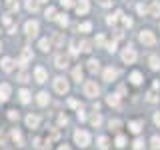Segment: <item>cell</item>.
Listing matches in <instances>:
<instances>
[{"instance_id":"obj_1","label":"cell","mask_w":160,"mask_h":150,"mask_svg":"<svg viewBox=\"0 0 160 150\" xmlns=\"http://www.w3.org/2000/svg\"><path fill=\"white\" fill-rule=\"evenodd\" d=\"M74 142H76L80 148H86L90 144V134L86 130H76V132H74Z\"/></svg>"},{"instance_id":"obj_2","label":"cell","mask_w":160,"mask_h":150,"mask_svg":"<svg viewBox=\"0 0 160 150\" xmlns=\"http://www.w3.org/2000/svg\"><path fill=\"white\" fill-rule=\"evenodd\" d=\"M98 92H100V88H98V84L94 82V80H86V82H84V94H86L88 98L98 96Z\"/></svg>"},{"instance_id":"obj_3","label":"cell","mask_w":160,"mask_h":150,"mask_svg":"<svg viewBox=\"0 0 160 150\" xmlns=\"http://www.w3.org/2000/svg\"><path fill=\"white\" fill-rule=\"evenodd\" d=\"M138 38L144 46H154V44H156V36H154V32H150V30H142Z\"/></svg>"},{"instance_id":"obj_4","label":"cell","mask_w":160,"mask_h":150,"mask_svg":"<svg viewBox=\"0 0 160 150\" xmlns=\"http://www.w3.org/2000/svg\"><path fill=\"white\" fill-rule=\"evenodd\" d=\"M136 58H138V54H136V50H134V48L128 46V48L122 50V60L126 64H134V62H136Z\"/></svg>"},{"instance_id":"obj_5","label":"cell","mask_w":160,"mask_h":150,"mask_svg":"<svg viewBox=\"0 0 160 150\" xmlns=\"http://www.w3.org/2000/svg\"><path fill=\"white\" fill-rule=\"evenodd\" d=\"M68 88H70V84H68L62 76L54 78V90H56L58 94H66V92H68Z\"/></svg>"},{"instance_id":"obj_6","label":"cell","mask_w":160,"mask_h":150,"mask_svg":"<svg viewBox=\"0 0 160 150\" xmlns=\"http://www.w3.org/2000/svg\"><path fill=\"white\" fill-rule=\"evenodd\" d=\"M30 60H32V50L26 46V48H22V56H20V60H18V66L24 68V66L30 62Z\"/></svg>"},{"instance_id":"obj_7","label":"cell","mask_w":160,"mask_h":150,"mask_svg":"<svg viewBox=\"0 0 160 150\" xmlns=\"http://www.w3.org/2000/svg\"><path fill=\"white\" fill-rule=\"evenodd\" d=\"M24 30H26V34L30 38H34L38 34V22H34V20H28L26 24H24Z\"/></svg>"},{"instance_id":"obj_8","label":"cell","mask_w":160,"mask_h":150,"mask_svg":"<svg viewBox=\"0 0 160 150\" xmlns=\"http://www.w3.org/2000/svg\"><path fill=\"white\" fill-rule=\"evenodd\" d=\"M88 10H90L88 0H78V2H76V12H78V16H82V14H88Z\"/></svg>"},{"instance_id":"obj_9","label":"cell","mask_w":160,"mask_h":150,"mask_svg":"<svg viewBox=\"0 0 160 150\" xmlns=\"http://www.w3.org/2000/svg\"><path fill=\"white\" fill-rule=\"evenodd\" d=\"M10 92H12L10 84H0V102H6L10 98Z\"/></svg>"},{"instance_id":"obj_10","label":"cell","mask_w":160,"mask_h":150,"mask_svg":"<svg viewBox=\"0 0 160 150\" xmlns=\"http://www.w3.org/2000/svg\"><path fill=\"white\" fill-rule=\"evenodd\" d=\"M34 78H36V82H46V78H48L46 70H44L42 66H36L34 68Z\"/></svg>"},{"instance_id":"obj_11","label":"cell","mask_w":160,"mask_h":150,"mask_svg":"<svg viewBox=\"0 0 160 150\" xmlns=\"http://www.w3.org/2000/svg\"><path fill=\"white\" fill-rule=\"evenodd\" d=\"M10 136H12V140L16 142V146H24V138H22V132H20L18 128H14L12 132H10Z\"/></svg>"},{"instance_id":"obj_12","label":"cell","mask_w":160,"mask_h":150,"mask_svg":"<svg viewBox=\"0 0 160 150\" xmlns=\"http://www.w3.org/2000/svg\"><path fill=\"white\" fill-rule=\"evenodd\" d=\"M38 124H40V118L36 114H28L26 116V126L28 128H38Z\"/></svg>"},{"instance_id":"obj_13","label":"cell","mask_w":160,"mask_h":150,"mask_svg":"<svg viewBox=\"0 0 160 150\" xmlns=\"http://www.w3.org/2000/svg\"><path fill=\"white\" fill-rule=\"evenodd\" d=\"M142 126H144L142 120H134V122H130V124H128V128H130V132H132V134H138L140 130H142Z\"/></svg>"},{"instance_id":"obj_14","label":"cell","mask_w":160,"mask_h":150,"mask_svg":"<svg viewBox=\"0 0 160 150\" xmlns=\"http://www.w3.org/2000/svg\"><path fill=\"white\" fill-rule=\"evenodd\" d=\"M116 76H118V70H114V68H106V70H104V80H106V82H112Z\"/></svg>"},{"instance_id":"obj_15","label":"cell","mask_w":160,"mask_h":150,"mask_svg":"<svg viewBox=\"0 0 160 150\" xmlns=\"http://www.w3.org/2000/svg\"><path fill=\"white\" fill-rule=\"evenodd\" d=\"M54 62H56V68H66L68 66V58L64 56V54H58V56L54 58Z\"/></svg>"},{"instance_id":"obj_16","label":"cell","mask_w":160,"mask_h":150,"mask_svg":"<svg viewBox=\"0 0 160 150\" xmlns=\"http://www.w3.org/2000/svg\"><path fill=\"white\" fill-rule=\"evenodd\" d=\"M2 70L4 72H12V68H14V60L12 58H2Z\"/></svg>"},{"instance_id":"obj_17","label":"cell","mask_w":160,"mask_h":150,"mask_svg":"<svg viewBox=\"0 0 160 150\" xmlns=\"http://www.w3.org/2000/svg\"><path fill=\"white\" fill-rule=\"evenodd\" d=\"M88 70H90L92 74H96L98 70H100V62H98V60H94V58H90V60H88Z\"/></svg>"},{"instance_id":"obj_18","label":"cell","mask_w":160,"mask_h":150,"mask_svg":"<svg viewBox=\"0 0 160 150\" xmlns=\"http://www.w3.org/2000/svg\"><path fill=\"white\" fill-rule=\"evenodd\" d=\"M106 102L110 104V106H114V108H118V106H120V100H118V96H116V94H108Z\"/></svg>"},{"instance_id":"obj_19","label":"cell","mask_w":160,"mask_h":150,"mask_svg":"<svg viewBox=\"0 0 160 150\" xmlns=\"http://www.w3.org/2000/svg\"><path fill=\"white\" fill-rule=\"evenodd\" d=\"M148 62H150V68L152 70H160V58L158 56H150Z\"/></svg>"},{"instance_id":"obj_20","label":"cell","mask_w":160,"mask_h":150,"mask_svg":"<svg viewBox=\"0 0 160 150\" xmlns=\"http://www.w3.org/2000/svg\"><path fill=\"white\" fill-rule=\"evenodd\" d=\"M130 82H132L134 86H138V84L142 82V74H140V72H132V74H130Z\"/></svg>"},{"instance_id":"obj_21","label":"cell","mask_w":160,"mask_h":150,"mask_svg":"<svg viewBox=\"0 0 160 150\" xmlns=\"http://www.w3.org/2000/svg\"><path fill=\"white\" fill-rule=\"evenodd\" d=\"M18 96H20V102H22V104H28L30 102V92H28V90H20Z\"/></svg>"},{"instance_id":"obj_22","label":"cell","mask_w":160,"mask_h":150,"mask_svg":"<svg viewBox=\"0 0 160 150\" xmlns=\"http://www.w3.org/2000/svg\"><path fill=\"white\" fill-rule=\"evenodd\" d=\"M36 102L40 104V106H46V104H48V94L46 92H40L38 98H36Z\"/></svg>"},{"instance_id":"obj_23","label":"cell","mask_w":160,"mask_h":150,"mask_svg":"<svg viewBox=\"0 0 160 150\" xmlns=\"http://www.w3.org/2000/svg\"><path fill=\"white\" fill-rule=\"evenodd\" d=\"M120 16H122V10H116V12H114V16H108V18H106V22L112 26V24H116V20H118Z\"/></svg>"},{"instance_id":"obj_24","label":"cell","mask_w":160,"mask_h":150,"mask_svg":"<svg viewBox=\"0 0 160 150\" xmlns=\"http://www.w3.org/2000/svg\"><path fill=\"white\" fill-rule=\"evenodd\" d=\"M150 16H160V2H152V6H150Z\"/></svg>"},{"instance_id":"obj_25","label":"cell","mask_w":160,"mask_h":150,"mask_svg":"<svg viewBox=\"0 0 160 150\" xmlns=\"http://www.w3.org/2000/svg\"><path fill=\"white\" fill-rule=\"evenodd\" d=\"M38 46H40V50H42V52H48V50H50V40L42 38V40L38 42Z\"/></svg>"},{"instance_id":"obj_26","label":"cell","mask_w":160,"mask_h":150,"mask_svg":"<svg viewBox=\"0 0 160 150\" xmlns=\"http://www.w3.org/2000/svg\"><path fill=\"white\" fill-rule=\"evenodd\" d=\"M56 20H58L60 26H68V16L66 14H56Z\"/></svg>"},{"instance_id":"obj_27","label":"cell","mask_w":160,"mask_h":150,"mask_svg":"<svg viewBox=\"0 0 160 150\" xmlns=\"http://www.w3.org/2000/svg\"><path fill=\"white\" fill-rule=\"evenodd\" d=\"M26 8L30 10V12H36V10H38V2H36V0H26Z\"/></svg>"},{"instance_id":"obj_28","label":"cell","mask_w":160,"mask_h":150,"mask_svg":"<svg viewBox=\"0 0 160 150\" xmlns=\"http://www.w3.org/2000/svg\"><path fill=\"white\" fill-rule=\"evenodd\" d=\"M90 122H92V126H94V128H98L100 124H102V116H100V114H94V116L90 118Z\"/></svg>"},{"instance_id":"obj_29","label":"cell","mask_w":160,"mask_h":150,"mask_svg":"<svg viewBox=\"0 0 160 150\" xmlns=\"http://www.w3.org/2000/svg\"><path fill=\"white\" fill-rule=\"evenodd\" d=\"M98 148H100V150H106V148H108V138H106V136H100V138H98Z\"/></svg>"},{"instance_id":"obj_30","label":"cell","mask_w":160,"mask_h":150,"mask_svg":"<svg viewBox=\"0 0 160 150\" xmlns=\"http://www.w3.org/2000/svg\"><path fill=\"white\" fill-rule=\"evenodd\" d=\"M150 146H152V150H160V136H152Z\"/></svg>"},{"instance_id":"obj_31","label":"cell","mask_w":160,"mask_h":150,"mask_svg":"<svg viewBox=\"0 0 160 150\" xmlns=\"http://www.w3.org/2000/svg\"><path fill=\"white\" fill-rule=\"evenodd\" d=\"M72 76H74V80H76V82H80V80H82V68H74V72H72Z\"/></svg>"},{"instance_id":"obj_32","label":"cell","mask_w":160,"mask_h":150,"mask_svg":"<svg viewBox=\"0 0 160 150\" xmlns=\"http://www.w3.org/2000/svg\"><path fill=\"white\" fill-rule=\"evenodd\" d=\"M92 30V22H82L80 24V32H90Z\"/></svg>"},{"instance_id":"obj_33","label":"cell","mask_w":160,"mask_h":150,"mask_svg":"<svg viewBox=\"0 0 160 150\" xmlns=\"http://www.w3.org/2000/svg\"><path fill=\"white\" fill-rule=\"evenodd\" d=\"M44 14H46V18H50V20H52V18H56V10H54L52 6H48V8H46V12H44Z\"/></svg>"},{"instance_id":"obj_34","label":"cell","mask_w":160,"mask_h":150,"mask_svg":"<svg viewBox=\"0 0 160 150\" xmlns=\"http://www.w3.org/2000/svg\"><path fill=\"white\" fill-rule=\"evenodd\" d=\"M142 148H144V140L136 138V140H134V150H142Z\"/></svg>"},{"instance_id":"obj_35","label":"cell","mask_w":160,"mask_h":150,"mask_svg":"<svg viewBox=\"0 0 160 150\" xmlns=\"http://www.w3.org/2000/svg\"><path fill=\"white\" fill-rule=\"evenodd\" d=\"M52 40H54V44H58V46L64 42V38H62V34H60V32H56V34H54V36H52Z\"/></svg>"},{"instance_id":"obj_36","label":"cell","mask_w":160,"mask_h":150,"mask_svg":"<svg viewBox=\"0 0 160 150\" xmlns=\"http://www.w3.org/2000/svg\"><path fill=\"white\" fill-rule=\"evenodd\" d=\"M116 146L118 148H124V146H126V138H124V136H118L116 138Z\"/></svg>"},{"instance_id":"obj_37","label":"cell","mask_w":160,"mask_h":150,"mask_svg":"<svg viewBox=\"0 0 160 150\" xmlns=\"http://www.w3.org/2000/svg\"><path fill=\"white\" fill-rule=\"evenodd\" d=\"M8 118L10 120H18V112L16 110H8Z\"/></svg>"},{"instance_id":"obj_38","label":"cell","mask_w":160,"mask_h":150,"mask_svg":"<svg viewBox=\"0 0 160 150\" xmlns=\"http://www.w3.org/2000/svg\"><path fill=\"white\" fill-rule=\"evenodd\" d=\"M80 46H82V52H90V50H92V48H90V42H86V40H84Z\"/></svg>"},{"instance_id":"obj_39","label":"cell","mask_w":160,"mask_h":150,"mask_svg":"<svg viewBox=\"0 0 160 150\" xmlns=\"http://www.w3.org/2000/svg\"><path fill=\"white\" fill-rule=\"evenodd\" d=\"M98 4L104 6V8H108V6H112V0H98Z\"/></svg>"},{"instance_id":"obj_40","label":"cell","mask_w":160,"mask_h":150,"mask_svg":"<svg viewBox=\"0 0 160 150\" xmlns=\"http://www.w3.org/2000/svg\"><path fill=\"white\" fill-rule=\"evenodd\" d=\"M122 24H124L126 28H130V26H132V20H130L128 16H122Z\"/></svg>"},{"instance_id":"obj_41","label":"cell","mask_w":160,"mask_h":150,"mask_svg":"<svg viewBox=\"0 0 160 150\" xmlns=\"http://www.w3.org/2000/svg\"><path fill=\"white\" fill-rule=\"evenodd\" d=\"M108 124H110V128H114V130H116V128L120 126V120H116V118H114V120H110Z\"/></svg>"},{"instance_id":"obj_42","label":"cell","mask_w":160,"mask_h":150,"mask_svg":"<svg viewBox=\"0 0 160 150\" xmlns=\"http://www.w3.org/2000/svg\"><path fill=\"white\" fill-rule=\"evenodd\" d=\"M28 78H30L28 74H26V72H22V74L18 76V82H28Z\"/></svg>"},{"instance_id":"obj_43","label":"cell","mask_w":160,"mask_h":150,"mask_svg":"<svg viewBox=\"0 0 160 150\" xmlns=\"http://www.w3.org/2000/svg\"><path fill=\"white\" fill-rule=\"evenodd\" d=\"M60 4H62L64 8H70V6H72L74 2H72V0H60Z\"/></svg>"},{"instance_id":"obj_44","label":"cell","mask_w":160,"mask_h":150,"mask_svg":"<svg viewBox=\"0 0 160 150\" xmlns=\"http://www.w3.org/2000/svg\"><path fill=\"white\" fill-rule=\"evenodd\" d=\"M104 42H106V40H104L102 34H100V36H96V44H98V46H104Z\"/></svg>"},{"instance_id":"obj_45","label":"cell","mask_w":160,"mask_h":150,"mask_svg":"<svg viewBox=\"0 0 160 150\" xmlns=\"http://www.w3.org/2000/svg\"><path fill=\"white\" fill-rule=\"evenodd\" d=\"M70 52H72V54H74V56H76V54H78V48H76V42H72V44H70Z\"/></svg>"},{"instance_id":"obj_46","label":"cell","mask_w":160,"mask_h":150,"mask_svg":"<svg viewBox=\"0 0 160 150\" xmlns=\"http://www.w3.org/2000/svg\"><path fill=\"white\" fill-rule=\"evenodd\" d=\"M156 100H158V96H156L154 92H150V94H148V102H156Z\"/></svg>"},{"instance_id":"obj_47","label":"cell","mask_w":160,"mask_h":150,"mask_svg":"<svg viewBox=\"0 0 160 150\" xmlns=\"http://www.w3.org/2000/svg\"><path fill=\"white\" fill-rule=\"evenodd\" d=\"M4 24H6V26H12V18H10V14L4 16Z\"/></svg>"},{"instance_id":"obj_48","label":"cell","mask_w":160,"mask_h":150,"mask_svg":"<svg viewBox=\"0 0 160 150\" xmlns=\"http://www.w3.org/2000/svg\"><path fill=\"white\" fill-rule=\"evenodd\" d=\"M68 106H72V108H80V104L76 102V100H68Z\"/></svg>"},{"instance_id":"obj_49","label":"cell","mask_w":160,"mask_h":150,"mask_svg":"<svg viewBox=\"0 0 160 150\" xmlns=\"http://www.w3.org/2000/svg\"><path fill=\"white\" fill-rule=\"evenodd\" d=\"M78 120H80V122H82V120H86V114H84L80 108H78Z\"/></svg>"},{"instance_id":"obj_50","label":"cell","mask_w":160,"mask_h":150,"mask_svg":"<svg viewBox=\"0 0 160 150\" xmlns=\"http://www.w3.org/2000/svg\"><path fill=\"white\" fill-rule=\"evenodd\" d=\"M136 10H138V14H146V8H144L142 4H138V6H136Z\"/></svg>"},{"instance_id":"obj_51","label":"cell","mask_w":160,"mask_h":150,"mask_svg":"<svg viewBox=\"0 0 160 150\" xmlns=\"http://www.w3.org/2000/svg\"><path fill=\"white\" fill-rule=\"evenodd\" d=\"M114 50H116V42H110L108 44V52H114Z\"/></svg>"},{"instance_id":"obj_52","label":"cell","mask_w":160,"mask_h":150,"mask_svg":"<svg viewBox=\"0 0 160 150\" xmlns=\"http://www.w3.org/2000/svg\"><path fill=\"white\" fill-rule=\"evenodd\" d=\"M58 122H60V124H68V118H66V116H64V114H62V116L58 118Z\"/></svg>"},{"instance_id":"obj_53","label":"cell","mask_w":160,"mask_h":150,"mask_svg":"<svg viewBox=\"0 0 160 150\" xmlns=\"http://www.w3.org/2000/svg\"><path fill=\"white\" fill-rule=\"evenodd\" d=\"M0 144H6V134L0 132Z\"/></svg>"},{"instance_id":"obj_54","label":"cell","mask_w":160,"mask_h":150,"mask_svg":"<svg viewBox=\"0 0 160 150\" xmlns=\"http://www.w3.org/2000/svg\"><path fill=\"white\" fill-rule=\"evenodd\" d=\"M154 122H156L158 126H160V112H156V114H154Z\"/></svg>"},{"instance_id":"obj_55","label":"cell","mask_w":160,"mask_h":150,"mask_svg":"<svg viewBox=\"0 0 160 150\" xmlns=\"http://www.w3.org/2000/svg\"><path fill=\"white\" fill-rule=\"evenodd\" d=\"M58 150H70V148H68V146H66V144H62V146H60V148H58Z\"/></svg>"},{"instance_id":"obj_56","label":"cell","mask_w":160,"mask_h":150,"mask_svg":"<svg viewBox=\"0 0 160 150\" xmlns=\"http://www.w3.org/2000/svg\"><path fill=\"white\" fill-rule=\"evenodd\" d=\"M0 50H2V42H0Z\"/></svg>"},{"instance_id":"obj_57","label":"cell","mask_w":160,"mask_h":150,"mask_svg":"<svg viewBox=\"0 0 160 150\" xmlns=\"http://www.w3.org/2000/svg\"><path fill=\"white\" fill-rule=\"evenodd\" d=\"M40 2H46V0H40Z\"/></svg>"}]
</instances>
